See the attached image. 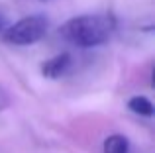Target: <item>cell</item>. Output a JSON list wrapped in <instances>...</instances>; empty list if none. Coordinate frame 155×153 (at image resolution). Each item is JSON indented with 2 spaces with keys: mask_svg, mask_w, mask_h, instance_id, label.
I'll use <instances>...</instances> for the list:
<instances>
[{
  "mask_svg": "<svg viewBox=\"0 0 155 153\" xmlns=\"http://www.w3.org/2000/svg\"><path fill=\"white\" fill-rule=\"evenodd\" d=\"M61 35L77 47H98L104 45L116 31V20L110 14H83L67 20L61 26Z\"/></svg>",
  "mask_w": 155,
  "mask_h": 153,
  "instance_id": "1",
  "label": "cell"
},
{
  "mask_svg": "<svg viewBox=\"0 0 155 153\" xmlns=\"http://www.w3.org/2000/svg\"><path fill=\"white\" fill-rule=\"evenodd\" d=\"M47 30H49V20L43 14H31L14 22L12 26H6V30L0 35L10 45L24 47V45H34L39 39H43Z\"/></svg>",
  "mask_w": 155,
  "mask_h": 153,
  "instance_id": "2",
  "label": "cell"
},
{
  "mask_svg": "<svg viewBox=\"0 0 155 153\" xmlns=\"http://www.w3.org/2000/svg\"><path fill=\"white\" fill-rule=\"evenodd\" d=\"M73 67V57L69 53H59L53 55L51 59H47L41 65V75L47 79H61L71 71Z\"/></svg>",
  "mask_w": 155,
  "mask_h": 153,
  "instance_id": "3",
  "label": "cell"
},
{
  "mask_svg": "<svg viewBox=\"0 0 155 153\" xmlns=\"http://www.w3.org/2000/svg\"><path fill=\"white\" fill-rule=\"evenodd\" d=\"M128 108L137 116H143V118H151L153 116V102L147 96H134L128 100Z\"/></svg>",
  "mask_w": 155,
  "mask_h": 153,
  "instance_id": "4",
  "label": "cell"
},
{
  "mask_svg": "<svg viewBox=\"0 0 155 153\" xmlns=\"http://www.w3.org/2000/svg\"><path fill=\"white\" fill-rule=\"evenodd\" d=\"M130 151V142L126 135L114 134L104 139V153H128Z\"/></svg>",
  "mask_w": 155,
  "mask_h": 153,
  "instance_id": "5",
  "label": "cell"
},
{
  "mask_svg": "<svg viewBox=\"0 0 155 153\" xmlns=\"http://www.w3.org/2000/svg\"><path fill=\"white\" fill-rule=\"evenodd\" d=\"M10 100H12V98H10V94H8V92L4 90L2 86H0V112L6 110V108L10 106Z\"/></svg>",
  "mask_w": 155,
  "mask_h": 153,
  "instance_id": "6",
  "label": "cell"
},
{
  "mask_svg": "<svg viewBox=\"0 0 155 153\" xmlns=\"http://www.w3.org/2000/svg\"><path fill=\"white\" fill-rule=\"evenodd\" d=\"M6 26H8V16H6V12L0 8V34L6 30Z\"/></svg>",
  "mask_w": 155,
  "mask_h": 153,
  "instance_id": "7",
  "label": "cell"
}]
</instances>
